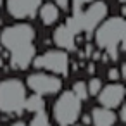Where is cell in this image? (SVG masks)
I'll use <instances>...</instances> for the list:
<instances>
[{"mask_svg":"<svg viewBox=\"0 0 126 126\" xmlns=\"http://www.w3.org/2000/svg\"><path fill=\"white\" fill-rule=\"evenodd\" d=\"M109 78H110V79H119V73H117L116 69H110V71H109Z\"/></svg>","mask_w":126,"mask_h":126,"instance_id":"18","label":"cell"},{"mask_svg":"<svg viewBox=\"0 0 126 126\" xmlns=\"http://www.w3.org/2000/svg\"><path fill=\"white\" fill-rule=\"evenodd\" d=\"M54 42H55L59 47L66 48V50H74V48H76L74 35H73L66 26H59V28L55 30V33H54Z\"/></svg>","mask_w":126,"mask_h":126,"instance_id":"11","label":"cell"},{"mask_svg":"<svg viewBox=\"0 0 126 126\" xmlns=\"http://www.w3.org/2000/svg\"><path fill=\"white\" fill-rule=\"evenodd\" d=\"M26 90L19 79H5L0 83V110L5 114H21L24 110Z\"/></svg>","mask_w":126,"mask_h":126,"instance_id":"4","label":"cell"},{"mask_svg":"<svg viewBox=\"0 0 126 126\" xmlns=\"http://www.w3.org/2000/svg\"><path fill=\"white\" fill-rule=\"evenodd\" d=\"M40 4L42 0H9L7 11L12 17H33Z\"/></svg>","mask_w":126,"mask_h":126,"instance_id":"9","label":"cell"},{"mask_svg":"<svg viewBox=\"0 0 126 126\" xmlns=\"http://www.w3.org/2000/svg\"><path fill=\"white\" fill-rule=\"evenodd\" d=\"M0 66H2V61H0Z\"/></svg>","mask_w":126,"mask_h":126,"instance_id":"24","label":"cell"},{"mask_svg":"<svg viewBox=\"0 0 126 126\" xmlns=\"http://www.w3.org/2000/svg\"><path fill=\"white\" fill-rule=\"evenodd\" d=\"M119 2H121V4H123V2H124V0H119Z\"/></svg>","mask_w":126,"mask_h":126,"instance_id":"22","label":"cell"},{"mask_svg":"<svg viewBox=\"0 0 126 126\" xmlns=\"http://www.w3.org/2000/svg\"><path fill=\"white\" fill-rule=\"evenodd\" d=\"M119 117H121V121H126V109H124V107H121V112H119Z\"/></svg>","mask_w":126,"mask_h":126,"instance_id":"20","label":"cell"},{"mask_svg":"<svg viewBox=\"0 0 126 126\" xmlns=\"http://www.w3.org/2000/svg\"><path fill=\"white\" fill-rule=\"evenodd\" d=\"M12 126H26V124H24V123H23V121H17V123H14V124H12Z\"/></svg>","mask_w":126,"mask_h":126,"instance_id":"21","label":"cell"},{"mask_svg":"<svg viewBox=\"0 0 126 126\" xmlns=\"http://www.w3.org/2000/svg\"><path fill=\"white\" fill-rule=\"evenodd\" d=\"M55 2H57V5H59L61 9H66V7H67V0H55Z\"/></svg>","mask_w":126,"mask_h":126,"instance_id":"19","label":"cell"},{"mask_svg":"<svg viewBox=\"0 0 126 126\" xmlns=\"http://www.w3.org/2000/svg\"><path fill=\"white\" fill-rule=\"evenodd\" d=\"M86 2H92V0H73V7H74V12H79V11H81V5H85Z\"/></svg>","mask_w":126,"mask_h":126,"instance_id":"17","label":"cell"},{"mask_svg":"<svg viewBox=\"0 0 126 126\" xmlns=\"http://www.w3.org/2000/svg\"><path fill=\"white\" fill-rule=\"evenodd\" d=\"M92 123L93 126H112L116 123V114L110 109H104V107H97L92 110Z\"/></svg>","mask_w":126,"mask_h":126,"instance_id":"10","label":"cell"},{"mask_svg":"<svg viewBox=\"0 0 126 126\" xmlns=\"http://www.w3.org/2000/svg\"><path fill=\"white\" fill-rule=\"evenodd\" d=\"M0 5H2V0H0Z\"/></svg>","mask_w":126,"mask_h":126,"instance_id":"23","label":"cell"},{"mask_svg":"<svg viewBox=\"0 0 126 126\" xmlns=\"http://www.w3.org/2000/svg\"><path fill=\"white\" fill-rule=\"evenodd\" d=\"M124 33H126V24L124 19L121 17H112L109 21H105L95 35V42L100 48H105L109 52V57L112 61L117 59V48L124 40Z\"/></svg>","mask_w":126,"mask_h":126,"instance_id":"2","label":"cell"},{"mask_svg":"<svg viewBox=\"0 0 126 126\" xmlns=\"http://www.w3.org/2000/svg\"><path fill=\"white\" fill-rule=\"evenodd\" d=\"M24 109L30 110V112L38 114V112H43V110H45V102H43V98H42L40 95H31L30 98H26Z\"/></svg>","mask_w":126,"mask_h":126,"instance_id":"13","label":"cell"},{"mask_svg":"<svg viewBox=\"0 0 126 126\" xmlns=\"http://www.w3.org/2000/svg\"><path fill=\"white\" fill-rule=\"evenodd\" d=\"M35 67L48 69L55 74H67V55L59 50H50L45 55L35 59Z\"/></svg>","mask_w":126,"mask_h":126,"instance_id":"6","label":"cell"},{"mask_svg":"<svg viewBox=\"0 0 126 126\" xmlns=\"http://www.w3.org/2000/svg\"><path fill=\"white\" fill-rule=\"evenodd\" d=\"M28 86L33 92H36V95H50V93L59 92L62 83L57 76H48V74L36 73V74H31L28 78Z\"/></svg>","mask_w":126,"mask_h":126,"instance_id":"7","label":"cell"},{"mask_svg":"<svg viewBox=\"0 0 126 126\" xmlns=\"http://www.w3.org/2000/svg\"><path fill=\"white\" fill-rule=\"evenodd\" d=\"M100 88H102V83H100V79L98 78H93L92 81H90V85H88V93L90 95H98V92H100Z\"/></svg>","mask_w":126,"mask_h":126,"instance_id":"16","label":"cell"},{"mask_svg":"<svg viewBox=\"0 0 126 126\" xmlns=\"http://www.w3.org/2000/svg\"><path fill=\"white\" fill-rule=\"evenodd\" d=\"M73 95H74L78 100H85V98L88 97V90H86V86H85L83 81L74 83V86H73Z\"/></svg>","mask_w":126,"mask_h":126,"instance_id":"14","label":"cell"},{"mask_svg":"<svg viewBox=\"0 0 126 126\" xmlns=\"http://www.w3.org/2000/svg\"><path fill=\"white\" fill-rule=\"evenodd\" d=\"M81 112V100H78L73 92H64L55 105H54V117L61 126H71Z\"/></svg>","mask_w":126,"mask_h":126,"instance_id":"5","label":"cell"},{"mask_svg":"<svg viewBox=\"0 0 126 126\" xmlns=\"http://www.w3.org/2000/svg\"><path fill=\"white\" fill-rule=\"evenodd\" d=\"M40 17H42V21H43L45 24L55 23V21L59 19V9H57V5H54V4H45V5L42 7V11H40Z\"/></svg>","mask_w":126,"mask_h":126,"instance_id":"12","label":"cell"},{"mask_svg":"<svg viewBox=\"0 0 126 126\" xmlns=\"http://www.w3.org/2000/svg\"><path fill=\"white\" fill-rule=\"evenodd\" d=\"M35 30L30 24L9 26L0 35L2 45L11 52V66L14 69H26L35 55Z\"/></svg>","mask_w":126,"mask_h":126,"instance_id":"1","label":"cell"},{"mask_svg":"<svg viewBox=\"0 0 126 126\" xmlns=\"http://www.w3.org/2000/svg\"><path fill=\"white\" fill-rule=\"evenodd\" d=\"M123 97H124V88L123 85H117V83H112L98 92V102L102 104L104 109H110V110L121 105Z\"/></svg>","mask_w":126,"mask_h":126,"instance_id":"8","label":"cell"},{"mask_svg":"<svg viewBox=\"0 0 126 126\" xmlns=\"http://www.w3.org/2000/svg\"><path fill=\"white\" fill-rule=\"evenodd\" d=\"M30 126H52V124H50V121H48V117H47V114L43 110V112L35 114V117L30 123Z\"/></svg>","mask_w":126,"mask_h":126,"instance_id":"15","label":"cell"},{"mask_svg":"<svg viewBox=\"0 0 126 126\" xmlns=\"http://www.w3.org/2000/svg\"><path fill=\"white\" fill-rule=\"evenodd\" d=\"M105 14H107V5H105L104 2H95V4H92L85 12H83V11L74 12L73 17H69L64 26H66L74 36H76L78 33H81V31L92 33V31L98 26V23H102V19L105 17Z\"/></svg>","mask_w":126,"mask_h":126,"instance_id":"3","label":"cell"}]
</instances>
